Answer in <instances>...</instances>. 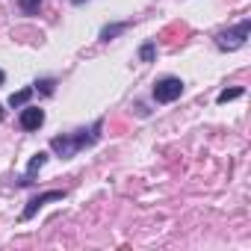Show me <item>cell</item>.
Wrapping results in <instances>:
<instances>
[{
    "mask_svg": "<svg viewBox=\"0 0 251 251\" xmlns=\"http://www.w3.org/2000/svg\"><path fill=\"white\" fill-rule=\"evenodd\" d=\"M248 33H251V21L245 18V21H239L233 30H225V33H219V36H216V45H219L222 50H236V48H242V45H245Z\"/></svg>",
    "mask_w": 251,
    "mask_h": 251,
    "instance_id": "cell-1",
    "label": "cell"
},
{
    "mask_svg": "<svg viewBox=\"0 0 251 251\" xmlns=\"http://www.w3.org/2000/svg\"><path fill=\"white\" fill-rule=\"evenodd\" d=\"M183 95V80H177V77H163L157 86H154V98L160 100V103H172V100H177Z\"/></svg>",
    "mask_w": 251,
    "mask_h": 251,
    "instance_id": "cell-2",
    "label": "cell"
},
{
    "mask_svg": "<svg viewBox=\"0 0 251 251\" xmlns=\"http://www.w3.org/2000/svg\"><path fill=\"white\" fill-rule=\"evenodd\" d=\"M62 198H65V192H59V189L36 195V198H33V201H30V204L24 207V213H21V222H30V219H33V216H36V213H39V210H42V207L48 204V201H62Z\"/></svg>",
    "mask_w": 251,
    "mask_h": 251,
    "instance_id": "cell-3",
    "label": "cell"
},
{
    "mask_svg": "<svg viewBox=\"0 0 251 251\" xmlns=\"http://www.w3.org/2000/svg\"><path fill=\"white\" fill-rule=\"evenodd\" d=\"M50 148H53L62 160H68V157H74L77 151H83L80 142H77V136H53V139H50Z\"/></svg>",
    "mask_w": 251,
    "mask_h": 251,
    "instance_id": "cell-4",
    "label": "cell"
},
{
    "mask_svg": "<svg viewBox=\"0 0 251 251\" xmlns=\"http://www.w3.org/2000/svg\"><path fill=\"white\" fill-rule=\"evenodd\" d=\"M21 127L24 130H39L42 124H45V109H39V106H27V109H21Z\"/></svg>",
    "mask_w": 251,
    "mask_h": 251,
    "instance_id": "cell-5",
    "label": "cell"
},
{
    "mask_svg": "<svg viewBox=\"0 0 251 251\" xmlns=\"http://www.w3.org/2000/svg\"><path fill=\"white\" fill-rule=\"evenodd\" d=\"M45 163H48V154H45V151H39V154H36V157L30 160V166H27V175H24V180H21V183H24V186H27V183H33L36 172H39V169H42Z\"/></svg>",
    "mask_w": 251,
    "mask_h": 251,
    "instance_id": "cell-6",
    "label": "cell"
},
{
    "mask_svg": "<svg viewBox=\"0 0 251 251\" xmlns=\"http://www.w3.org/2000/svg\"><path fill=\"white\" fill-rule=\"evenodd\" d=\"M33 92H36L33 86H27V89H21V92H15V95L9 98V106H12V109H18V106H24V103H27V100L33 98Z\"/></svg>",
    "mask_w": 251,
    "mask_h": 251,
    "instance_id": "cell-7",
    "label": "cell"
},
{
    "mask_svg": "<svg viewBox=\"0 0 251 251\" xmlns=\"http://www.w3.org/2000/svg\"><path fill=\"white\" fill-rule=\"evenodd\" d=\"M130 24L127 21H124V24H106L103 30H100V42H109L112 36H118V33H124V30H127Z\"/></svg>",
    "mask_w": 251,
    "mask_h": 251,
    "instance_id": "cell-8",
    "label": "cell"
},
{
    "mask_svg": "<svg viewBox=\"0 0 251 251\" xmlns=\"http://www.w3.org/2000/svg\"><path fill=\"white\" fill-rule=\"evenodd\" d=\"M154 53H157V45H154V42H148V45H142L139 59H142V62H151V59H154Z\"/></svg>",
    "mask_w": 251,
    "mask_h": 251,
    "instance_id": "cell-9",
    "label": "cell"
},
{
    "mask_svg": "<svg viewBox=\"0 0 251 251\" xmlns=\"http://www.w3.org/2000/svg\"><path fill=\"white\" fill-rule=\"evenodd\" d=\"M236 98H242V89L236 86V89H225L222 95H219V103H227V100H236Z\"/></svg>",
    "mask_w": 251,
    "mask_h": 251,
    "instance_id": "cell-10",
    "label": "cell"
},
{
    "mask_svg": "<svg viewBox=\"0 0 251 251\" xmlns=\"http://www.w3.org/2000/svg\"><path fill=\"white\" fill-rule=\"evenodd\" d=\"M39 3H42V0H21V9H24V12H36Z\"/></svg>",
    "mask_w": 251,
    "mask_h": 251,
    "instance_id": "cell-11",
    "label": "cell"
},
{
    "mask_svg": "<svg viewBox=\"0 0 251 251\" xmlns=\"http://www.w3.org/2000/svg\"><path fill=\"white\" fill-rule=\"evenodd\" d=\"M36 89L45 92V95H50V92H53V80H42V83H36Z\"/></svg>",
    "mask_w": 251,
    "mask_h": 251,
    "instance_id": "cell-12",
    "label": "cell"
},
{
    "mask_svg": "<svg viewBox=\"0 0 251 251\" xmlns=\"http://www.w3.org/2000/svg\"><path fill=\"white\" fill-rule=\"evenodd\" d=\"M71 3H74V6H80V3H83V0H71Z\"/></svg>",
    "mask_w": 251,
    "mask_h": 251,
    "instance_id": "cell-13",
    "label": "cell"
},
{
    "mask_svg": "<svg viewBox=\"0 0 251 251\" xmlns=\"http://www.w3.org/2000/svg\"><path fill=\"white\" fill-rule=\"evenodd\" d=\"M3 80H6V74H3V71H0V83H3Z\"/></svg>",
    "mask_w": 251,
    "mask_h": 251,
    "instance_id": "cell-14",
    "label": "cell"
}]
</instances>
